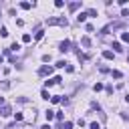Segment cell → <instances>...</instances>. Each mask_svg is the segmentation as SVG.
I'll return each instance as SVG.
<instances>
[{"instance_id": "obj_8", "label": "cell", "mask_w": 129, "mask_h": 129, "mask_svg": "<svg viewBox=\"0 0 129 129\" xmlns=\"http://www.w3.org/2000/svg\"><path fill=\"white\" fill-rule=\"evenodd\" d=\"M87 16H89L87 12H81V14H77V22H85V20H87Z\"/></svg>"}, {"instance_id": "obj_1", "label": "cell", "mask_w": 129, "mask_h": 129, "mask_svg": "<svg viewBox=\"0 0 129 129\" xmlns=\"http://www.w3.org/2000/svg\"><path fill=\"white\" fill-rule=\"evenodd\" d=\"M46 24L48 26H67L69 20H67V16H52V18H46Z\"/></svg>"}, {"instance_id": "obj_18", "label": "cell", "mask_w": 129, "mask_h": 129, "mask_svg": "<svg viewBox=\"0 0 129 129\" xmlns=\"http://www.w3.org/2000/svg\"><path fill=\"white\" fill-rule=\"evenodd\" d=\"M40 97H42V99H48L50 95H48V91H46V89H42V91H40Z\"/></svg>"}, {"instance_id": "obj_14", "label": "cell", "mask_w": 129, "mask_h": 129, "mask_svg": "<svg viewBox=\"0 0 129 129\" xmlns=\"http://www.w3.org/2000/svg\"><path fill=\"white\" fill-rule=\"evenodd\" d=\"M111 75H113L115 79H121V77H123V73H121V71H111Z\"/></svg>"}, {"instance_id": "obj_19", "label": "cell", "mask_w": 129, "mask_h": 129, "mask_svg": "<svg viewBox=\"0 0 129 129\" xmlns=\"http://www.w3.org/2000/svg\"><path fill=\"white\" fill-rule=\"evenodd\" d=\"M50 103H54V105H56V103H60V97H58V95H54V97H50Z\"/></svg>"}, {"instance_id": "obj_10", "label": "cell", "mask_w": 129, "mask_h": 129, "mask_svg": "<svg viewBox=\"0 0 129 129\" xmlns=\"http://www.w3.org/2000/svg\"><path fill=\"white\" fill-rule=\"evenodd\" d=\"M52 85H56V83H54V79H46V81H44V87H46V89H48V87H52Z\"/></svg>"}, {"instance_id": "obj_25", "label": "cell", "mask_w": 129, "mask_h": 129, "mask_svg": "<svg viewBox=\"0 0 129 129\" xmlns=\"http://www.w3.org/2000/svg\"><path fill=\"white\" fill-rule=\"evenodd\" d=\"M56 67H58V69H64V67H67V62H64V60H58V62H56Z\"/></svg>"}, {"instance_id": "obj_6", "label": "cell", "mask_w": 129, "mask_h": 129, "mask_svg": "<svg viewBox=\"0 0 129 129\" xmlns=\"http://www.w3.org/2000/svg\"><path fill=\"white\" fill-rule=\"evenodd\" d=\"M42 36H44V30H42V28H36V32H34V40H40Z\"/></svg>"}, {"instance_id": "obj_7", "label": "cell", "mask_w": 129, "mask_h": 129, "mask_svg": "<svg viewBox=\"0 0 129 129\" xmlns=\"http://www.w3.org/2000/svg\"><path fill=\"white\" fill-rule=\"evenodd\" d=\"M81 44H83L85 48H89V46H91V38H89V36H83V38H81Z\"/></svg>"}, {"instance_id": "obj_4", "label": "cell", "mask_w": 129, "mask_h": 129, "mask_svg": "<svg viewBox=\"0 0 129 129\" xmlns=\"http://www.w3.org/2000/svg\"><path fill=\"white\" fill-rule=\"evenodd\" d=\"M69 48H71V42H69V40H62V42H60V48H58V50H60V52H67Z\"/></svg>"}, {"instance_id": "obj_20", "label": "cell", "mask_w": 129, "mask_h": 129, "mask_svg": "<svg viewBox=\"0 0 129 129\" xmlns=\"http://www.w3.org/2000/svg\"><path fill=\"white\" fill-rule=\"evenodd\" d=\"M121 40H123V42H129V32H123V34H121Z\"/></svg>"}, {"instance_id": "obj_5", "label": "cell", "mask_w": 129, "mask_h": 129, "mask_svg": "<svg viewBox=\"0 0 129 129\" xmlns=\"http://www.w3.org/2000/svg\"><path fill=\"white\" fill-rule=\"evenodd\" d=\"M79 8H81V2H79V0H77V2H71V4H69V10H71V12H75V10H79Z\"/></svg>"}, {"instance_id": "obj_21", "label": "cell", "mask_w": 129, "mask_h": 129, "mask_svg": "<svg viewBox=\"0 0 129 129\" xmlns=\"http://www.w3.org/2000/svg\"><path fill=\"white\" fill-rule=\"evenodd\" d=\"M30 40H32L30 34H24V36H22V42H30Z\"/></svg>"}, {"instance_id": "obj_28", "label": "cell", "mask_w": 129, "mask_h": 129, "mask_svg": "<svg viewBox=\"0 0 129 129\" xmlns=\"http://www.w3.org/2000/svg\"><path fill=\"white\" fill-rule=\"evenodd\" d=\"M91 129H99V123H97V121H93V123H91Z\"/></svg>"}, {"instance_id": "obj_11", "label": "cell", "mask_w": 129, "mask_h": 129, "mask_svg": "<svg viewBox=\"0 0 129 129\" xmlns=\"http://www.w3.org/2000/svg\"><path fill=\"white\" fill-rule=\"evenodd\" d=\"M44 115H46V119H48V121H50V119H54V117H56V115H54V111H50V109H48V111H46V113H44Z\"/></svg>"}, {"instance_id": "obj_22", "label": "cell", "mask_w": 129, "mask_h": 129, "mask_svg": "<svg viewBox=\"0 0 129 129\" xmlns=\"http://www.w3.org/2000/svg\"><path fill=\"white\" fill-rule=\"evenodd\" d=\"M10 50H14V52H16V50H20V44H18V42H14V44L10 46Z\"/></svg>"}, {"instance_id": "obj_17", "label": "cell", "mask_w": 129, "mask_h": 129, "mask_svg": "<svg viewBox=\"0 0 129 129\" xmlns=\"http://www.w3.org/2000/svg\"><path fill=\"white\" fill-rule=\"evenodd\" d=\"M50 60H52L50 54H42V62H50Z\"/></svg>"}, {"instance_id": "obj_9", "label": "cell", "mask_w": 129, "mask_h": 129, "mask_svg": "<svg viewBox=\"0 0 129 129\" xmlns=\"http://www.w3.org/2000/svg\"><path fill=\"white\" fill-rule=\"evenodd\" d=\"M103 56H105V58H109V60H111V58H113V56H115V54H113V50H103Z\"/></svg>"}, {"instance_id": "obj_12", "label": "cell", "mask_w": 129, "mask_h": 129, "mask_svg": "<svg viewBox=\"0 0 129 129\" xmlns=\"http://www.w3.org/2000/svg\"><path fill=\"white\" fill-rule=\"evenodd\" d=\"M30 6H32V4H30V2H20V8H22V10H28V8H30Z\"/></svg>"}, {"instance_id": "obj_23", "label": "cell", "mask_w": 129, "mask_h": 129, "mask_svg": "<svg viewBox=\"0 0 129 129\" xmlns=\"http://www.w3.org/2000/svg\"><path fill=\"white\" fill-rule=\"evenodd\" d=\"M54 6H56V8H62V6H64V2H62V0H56V2H54Z\"/></svg>"}, {"instance_id": "obj_16", "label": "cell", "mask_w": 129, "mask_h": 129, "mask_svg": "<svg viewBox=\"0 0 129 129\" xmlns=\"http://www.w3.org/2000/svg\"><path fill=\"white\" fill-rule=\"evenodd\" d=\"M60 127H62V129H73V123H71V121H64Z\"/></svg>"}, {"instance_id": "obj_27", "label": "cell", "mask_w": 129, "mask_h": 129, "mask_svg": "<svg viewBox=\"0 0 129 129\" xmlns=\"http://www.w3.org/2000/svg\"><path fill=\"white\" fill-rule=\"evenodd\" d=\"M121 16H129V10H127V8H123V10H121Z\"/></svg>"}, {"instance_id": "obj_30", "label": "cell", "mask_w": 129, "mask_h": 129, "mask_svg": "<svg viewBox=\"0 0 129 129\" xmlns=\"http://www.w3.org/2000/svg\"><path fill=\"white\" fill-rule=\"evenodd\" d=\"M2 62H4V56H2V54H0V64H2Z\"/></svg>"}, {"instance_id": "obj_15", "label": "cell", "mask_w": 129, "mask_h": 129, "mask_svg": "<svg viewBox=\"0 0 129 129\" xmlns=\"http://www.w3.org/2000/svg\"><path fill=\"white\" fill-rule=\"evenodd\" d=\"M93 91H95V93H97V91H103V85H101V83H95V85H93Z\"/></svg>"}, {"instance_id": "obj_13", "label": "cell", "mask_w": 129, "mask_h": 129, "mask_svg": "<svg viewBox=\"0 0 129 129\" xmlns=\"http://www.w3.org/2000/svg\"><path fill=\"white\" fill-rule=\"evenodd\" d=\"M113 50H115V52H119V50H123V48H121V42H113Z\"/></svg>"}, {"instance_id": "obj_3", "label": "cell", "mask_w": 129, "mask_h": 129, "mask_svg": "<svg viewBox=\"0 0 129 129\" xmlns=\"http://www.w3.org/2000/svg\"><path fill=\"white\" fill-rule=\"evenodd\" d=\"M10 113H12L10 105H2V107H0V117H8Z\"/></svg>"}, {"instance_id": "obj_29", "label": "cell", "mask_w": 129, "mask_h": 129, "mask_svg": "<svg viewBox=\"0 0 129 129\" xmlns=\"http://www.w3.org/2000/svg\"><path fill=\"white\" fill-rule=\"evenodd\" d=\"M2 105H6V103H4V97H0V107H2Z\"/></svg>"}, {"instance_id": "obj_24", "label": "cell", "mask_w": 129, "mask_h": 129, "mask_svg": "<svg viewBox=\"0 0 129 129\" xmlns=\"http://www.w3.org/2000/svg\"><path fill=\"white\" fill-rule=\"evenodd\" d=\"M0 36H8V30H6V28H4V26H2V28H0Z\"/></svg>"}, {"instance_id": "obj_26", "label": "cell", "mask_w": 129, "mask_h": 129, "mask_svg": "<svg viewBox=\"0 0 129 129\" xmlns=\"http://www.w3.org/2000/svg\"><path fill=\"white\" fill-rule=\"evenodd\" d=\"M64 69H67V73H73V71H75V67H73V64H67Z\"/></svg>"}, {"instance_id": "obj_2", "label": "cell", "mask_w": 129, "mask_h": 129, "mask_svg": "<svg viewBox=\"0 0 129 129\" xmlns=\"http://www.w3.org/2000/svg\"><path fill=\"white\" fill-rule=\"evenodd\" d=\"M52 73V67H48V64H42L40 69H38V75L40 77H46V75H50Z\"/></svg>"}]
</instances>
